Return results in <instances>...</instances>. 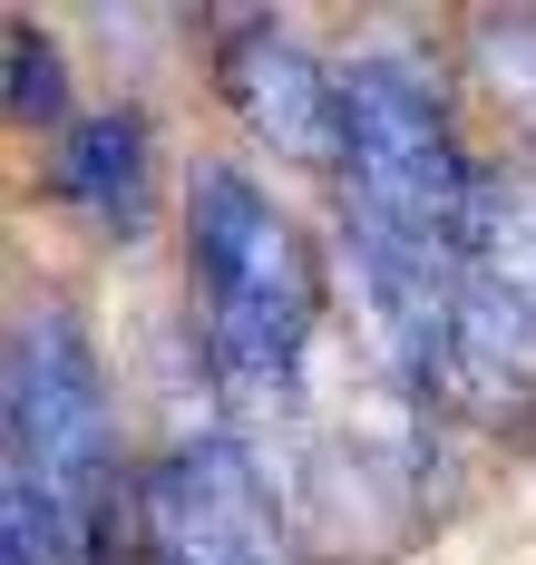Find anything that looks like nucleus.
Instances as JSON below:
<instances>
[{
    "label": "nucleus",
    "mask_w": 536,
    "mask_h": 565,
    "mask_svg": "<svg viewBox=\"0 0 536 565\" xmlns=\"http://www.w3.org/2000/svg\"><path fill=\"white\" fill-rule=\"evenodd\" d=\"M527 391H536V322L469 264V274H459V332H449V399H469V409H517Z\"/></svg>",
    "instance_id": "0eeeda50"
},
{
    "label": "nucleus",
    "mask_w": 536,
    "mask_h": 565,
    "mask_svg": "<svg viewBox=\"0 0 536 565\" xmlns=\"http://www.w3.org/2000/svg\"><path fill=\"white\" fill-rule=\"evenodd\" d=\"M215 78H225V108L274 157L342 167V68H322L283 20H244L235 40H225V58H215Z\"/></svg>",
    "instance_id": "39448f33"
},
{
    "label": "nucleus",
    "mask_w": 536,
    "mask_h": 565,
    "mask_svg": "<svg viewBox=\"0 0 536 565\" xmlns=\"http://www.w3.org/2000/svg\"><path fill=\"white\" fill-rule=\"evenodd\" d=\"M0 419H10L0 478H30L50 498L68 565H118V419H108V381H98L78 312L40 302L10 322Z\"/></svg>",
    "instance_id": "f03ea898"
},
{
    "label": "nucleus",
    "mask_w": 536,
    "mask_h": 565,
    "mask_svg": "<svg viewBox=\"0 0 536 565\" xmlns=\"http://www.w3.org/2000/svg\"><path fill=\"white\" fill-rule=\"evenodd\" d=\"M478 167L439 108L429 68L400 50H361L342 68V215H371L419 244H469Z\"/></svg>",
    "instance_id": "7ed1b4c3"
},
{
    "label": "nucleus",
    "mask_w": 536,
    "mask_h": 565,
    "mask_svg": "<svg viewBox=\"0 0 536 565\" xmlns=\"http://www.w3.org/2000/svg\"><path fill=\"white\" fill-rule=\"evenodd\" d=\"M185 274L205 312V351L244 399H283L302 371V341L322 312V264L302 225L244 167H195L185 185Z\"/></svg>",
    "instance_id": "f257e3e1"
},
{
    "label": "nucleus",
    "mask_w": 536,
    "mask_h": 565,
    "mask_svg": "<svg viewBox=\"0 0 536 565\" xmlns=\"http://www.w3.org/2000/svg\"><path fill=\"white\" fill-rule=\"evenodd\" d=\"M50 185H60V205L78 225L137 244L157 225V137H147V117L137 108L68 117V137H50Z\"/></svg>",
    "instance_id": "423d86ee"
},
{
    "label": "nucleus",
    "mask_w": 536,
    "mask_h": 565,
    "mask_svg": "<svg viewBox=\"0 0 536 565\" xmlns=\"http://www.w3.org/2000/svg\"><path fill=\"white\" fill-rule=\"evenodd\" d=\"M478 78L497 88V108L517 117V137L536 147V20L517 10V20H478Z\"/></svg>",
    "instance_id": "9d476101"
},
{
    "label": "nucleus",
    "mask_w": 536,
    "mask_h": 565,
    "mask_svg": "<svg viewBox=\"0 0 536 565\" xmlns=\"http://www.w3.org/2000/svg\"><path fill=\"white\" fill-rule=\"evenodd\" d=\"M459 254H469L478 274L536 322V175H487V167H478L469 244H459Z\"/></svg>",
    "instance_id": "6e6552de"
},
{
    "label": "nucleus",
    "mask_w": 536,
    "mask_h": 565,
    "mask_svg": "<svg viewBox=\"0 0 536 565\" xmlns=\"http://www.w3.org/2000/svg\"><path fill=\"white\" fill-rule=\"evenodd\" d=\"M10 127H50L68 137V68H60V40L40 20H10Z\"/></svg>",
    "instance_id": "1a4fd4ad"
},
{
    "label": "nucleus",
    "mask_w": 536,
    "mask_h": 565,
    "mask_svg": "<svg viewBox=\"0 0 536 565\" xmlns=\"http://www.w3.org/2000/svg\"><path fill=\"white\" fill-rule=\"evenodd\" d=\"M137 565H283V508L244 439H176L127 488Z\"/></svg>",
    "instance_id": "20e7f679"
}]
</instances>
